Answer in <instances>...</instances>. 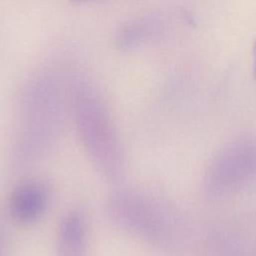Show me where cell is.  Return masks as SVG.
Returning a JSON list of instances; mask_svg holds the SVG:
<instances>
[{"label": "cell", "mask_w": 256, "mask_h": 256, "mask_svg": "<svg viewBox=\"0 0 256 256\" xmlns=\"http://www.w3.org/2000/svg\"><path fill=\"white\" fill-rule=\"evenodd\" d=\"M64 85L54 68L32 76L18 98L13 139L16 164L39 160L56 143L64 118Z\"/></svg>", "instance_id": "6da1fadb"}, {"label": "cell", "mask_w": 256, "mask_h": 256, "mask_svg": "<svg viewBox=\"0 0 256 256\" xmlns=\"http://www.w3.org/2000/svg\"><path fill=\"white\" fill-rule=\"evenodd\" d=\"M70 102L73 122L87 156L103 178L120 181L126 170V155L103 98L90 83L75 81Z\"/></svg>", "instance_id": "7a4b0ae2"}, {"label": "cell", "mask_w": 256, "mask_h": 256, "mask_svg": "<svg viewBox=\"0 0 256 256\" xmlns=\"http://www.w3.org/2000/svg\"><path fill=\"white\" fill-rule=\"evenodd\" d=\"M55 247L56 256H88V221L81 209L69 210L62 217Z\"/></svg>", "instance_id": "3957f363"}, {"label": "cell", "mask_w": 256, "mask_h": 256, "mask_svg": "<svg viewBox=\"0 0 256 256\" xmlns=\"http://www.w3.org/2000/svg\"><path fill=\"white\" fill-rule=\"evenodd\" d=\"M48 204L45 186L36 181L21 184L14 190L9 201L11 216L21 224H32L44 214Z\"/></svg>", "instance_id": "277c9868"}, {"label": "cell", "mask_w": 256, "mask_h": 256, "mask_svg": "<svg viewBox=\"0 0 256 256\" xmlns=\"http://www.w3.org/2000/svg\"><path fill=\"white\" fill-rule=\"evenodd\" d=\"M153 25L149 18H138L126 22L116 33L115 45L124 51L139 46L149 36Z\"/></svg>", "instance_id": "5b68a950"}, {"label": "cell", "mask_w": 256, "mask_h": 256, "mask_svg": "<svg viewBox=\"0 0 256 256\" xmlns=\"http://www.w3.org/2000/svg\"><path fill=\"white\" fill-rule=\"evenodd\" d=\"M0 256H5V242H4V237H3L1 227H0Z\"/></svg>", "instance_id": "8992f818"}, {"label": "cell", "mask_w": 256, "mask_h": 256, "mask_svg": "<svg viewBox=\"0 0 256 256\" xmlns=\"http://www.w3.org/2000/svg\"><path fill=\"white\" fill-rule=\"evenodd\" d=\"M253 55H254V64H255V72H256V41L253 46Z\"/></svg>", "instance_id": "52a82bcc"}]
</instances>
